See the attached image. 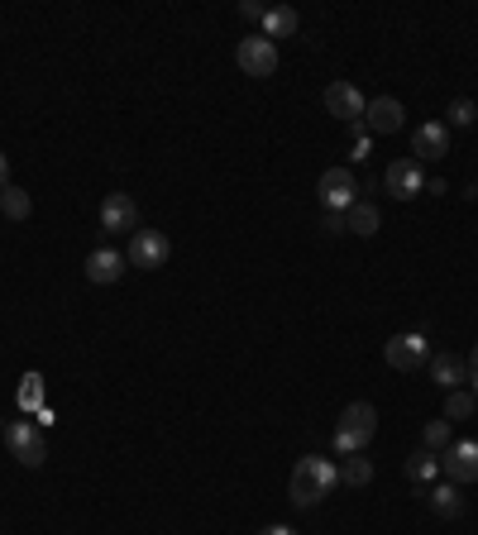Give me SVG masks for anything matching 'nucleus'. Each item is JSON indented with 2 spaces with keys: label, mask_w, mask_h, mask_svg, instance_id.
Returning a JSON list of instances; mask_svg holds the SVG:
<instances>
[{
  "label": "nucleus",
  "mask_w": 478,
  "mask_h": 535,
  "mask_svg": "<svg viewBox=\"0 0 478 535\" xmlns=\"http://www.w3.org/2000/svg\"><path fill=\"white\" fill-rule=\"evenodd\" d=\"M407 478H412L416 488H435V478H440V459H435V450H421L407 454Z\"/></svg>",
  "instance_id": "a211bd4d"
},
{
  "label": "nucleus",
  "mask_w": 478,
  "mask_h": 535,
  "mask_svg": "<svg viewBox=\"0 0 478 535\" xmlns=\"http://www.w3.org/2000/svg\"><path fill=\"white\" fill-rule=\"evenodd\" d=\"M402 120H407V110H402L397 96H378V101H369V110H364V129H369V134H392V129H402Z\"/></svg>",
  "instance_id": "4468645a"
},
{
  "label": "nucleus",
  "mask_w": 478,
  "mask_h": 535,
  "mask_svg": "<svg viewBox=\"0 0 478 535\" xmlns=\"http://www.w3.org/2000/svg\"><path fill=\"white\" fill-rule=\"evenodd\" d=\"M235 63H239V72H249V77H273V72H278V43L263 39V34H249V39H239Z\"/></svg>",
  "instance_id": "39448f33"
},
{
  "label": "nucleus",
  "mask_w": 478,
  "mask_h": 535,
  "mask_svg": "<svg viewBox=\"0 0 478 535\" xmlns=\"http://www.w3.org/2000/svg\"><path fill=\"white\" fill-rule=\"evenodd\" d=\"M445 153H450V125L426 120V125L412 129V158L416 163H435V158H445Z\"/></svg>",
  "instance_id": "9b49d317"
},
{
  "label": "nucleus",
  "mask_w": 478,
  "mask_h": 535,
  "mask_svg": "<svg viewBox=\"0 0 478 535\" xmlns=\"http://www.w3.org/2000/svg\"><path fill=\"white\" fill-rule=\"evenodd\" d=\"M431 512L440 516V521H459V516H464V488H459V483L431 488Z\"/></svg>",
  "instance_id": "f3484780"
},
{
  "label": "nucleus",
  "mask_w": 478,
  "mask_h": 535,
  "mask_svg": "<svg viewBox=\"0 0 478 535\" xmlns=\"http://www.w3.org/2000/svg\"><path fill=\"white\" fill-rule=\"evenodd\" d=\"M134 225H139V206H134V196L110 192L106 201H101V230H106V235H125V230H134Z\"/></svg>",
  "instance_id": "f8f14e48"
},
{
  "label": "nucleus",
  "mask_w": 478,
  "mask_h": 535,
  "mask_svg": "<svg viewBox=\"0 0 478 535\" xmlns=\"http://www.w3.org/2000/svg\"><path fill=\"white\" fill-rule=\"evenodd\" d=\"M340 483H345V488H369L373 464L364 459V454H345V459H340Z\"/></svg>",
  "instance_id": "aec40b11"
},
{
  "label": "nucleus",
  "mask_w": 478,
  "mask_h": 535,
  "mask_svg": "<svg viewBox=\"0 0 478 535\" xmlns=\"http://www.w3.org/2000/svg\"><path fill=\"white\" fill-rule=\"evenodd\" d=\"M321 225H326L330 235H345V215L340 211H321Z\"/></svg>",
  "instance_id": "bb28decb"
},
{
  "label": "nucleus",
  "mask_w": 478,
  "mask_h": 535,
  "mask_svg": "<svg viewBox=\"0 0 478 535\" xmlns=\"http://www.w3.org/2000/svg\"><path fill=\"white\" fill-rule=\"evenodd\" d=\"M0 211H5V220H29V215H34V201H29V192H20V187H5V192H0Z\"/></svg>",
  "instance_id": "4be33fe9"
},
{
  "label": "nucleus",
  "mask_w": 478,
  "mask_h": 535,
  "mask_svg": "<svg viewBox=\"0 0 478 535\" xmlns=\"http://www.w3.org/2000/svg\"><path fill=\"white\" fill-rule=\"evenodd\" d=\"M421 445H426V450H450V445H455V430H450V421H426V430H421Z\"/></svg>",
  "instance_id": "5701e85b"
},
{
  "label": "nucleus",
  "mask_w": 478,
  "mask_h": 535,
  "mask_svg": "<svg viewBox=\"0 0 478 535\" xmlns=\"http://www.w3.org/2000/svg\"><path fill=\"white\" fill-rule=\"evenodd\" d=\"M239 15H244V20H254V24H263L268 5H259V0H244V5H239Z\"/></svg>",
  "instance_id": "a878e982"
},
{
  "label": "nucleus",
  "mask_w": 478,
  "mask_h": 535,
  "mask_svg": "<svg viewBox=\"0 0 478 535\" xmlns=\"http://www.w3.org/2000/svg\"><path fill=\"white\" fill-rule=\"evenodd\" d=\"M373 435H378V411L369 402H349L335 421V454H364Z\"/></svg>",
  "instance_id": "f03ea898"
},
{
  "label": "nucleus",
  "mask_w": 478,
  "mask_h": 535,
  "mask_svg": "<svg viewBox=\"0 0 478 535\" xmlns=\"http://www.w3.org/2000/svg\"><path fill=\"white\" fill-rule=\"evenodd\" d=\"M5 445H10V454L20 459L24 469H39L48 459L44 426H39V421H10V426H5Z\"/></svg>",
  "instance_id": "7ed1b4c3"
},
{
  "label": "nucleus",
  "mask_w": 478,
  "mask_h": 535,
  "mask_svg": "<svg viewBox=\"0 0 478 535\" xmlns=\"http://www.w3.org/2000/svg\"><path fill=\"white\" fill-rule=\"evenodd\" d=\"M359 182H354V172L349 168H326L321 172V182H316V196H321V211H340L345 215L354 201H359Z\"/></svg>",
  "instance_id": "20e7f679"
},
{
  "label": "nucleus",
  "mask_w": 478,
  "mask_h": 535,
  "mask_svg": "<svg viewBox=\"0 0 478 535\" xmlns=\"http://www.w3.org/2000/svg\"><path fill=\"white\" fill-rule=\"evenodd\" d=\"M335 483H340V464H330L321 454H306V459H297V469L287 478V497H292V507L311 512Z\"/></svg>",
  "instance_id": "f257e3e1"
},
{
  "label": "nucleus",
  "mask_w": 478,
  "mask_h": 535,
  "mask_svg": "<svg viewBox=\"0 0 478 535\" xmlns=\"http://www.w3.org/2000/svg\"><path fill=\"white\" fill-rule=\"evenodd\" d=\"M10 187V163H5V153H0V192Z\"/></svg>",
  "instance_id": "c85d7f7f"
},
{
  "label": "nucleus",
  "mask_w": 478,
  "mask_h": 535,
  "mask_svg": "<svg viewBox=\"0 0 478 535\" xmlns=\"http://www.w3.org/2000/svg\"><path fill=\"white\" fill-rule=\"evenodd\" d=\"M259 535H297V531H292V526H263Z\"/></svg>",
  "instance_id": "c756f323"
},
{
  "label": "nucleus",
  "mask_w": 478,
  "mask_h": 535,
  "mask_svg": "<svg viewBox=\"0 0 478 535\" xmlns=\"http://www.w3.org/2000/svg\"><path fill=\"white\" fill-rule=\"evenodd\" d=\"M474 411H478V397L469 387H459V392L445 397V421H474Z\"/></svg>",
  "instance_id": "412c9836"
},
{
  "label": "nucleus",
  "mask_w": 478,
  "mask_h": 535,
  "mask_svg": "<svg viewBox=\"0 0 478 535\" xmlns=\"http://www.w3.org/2000/svg\"><path fill=\"white\" fill-rule=\"evenodd\" d=\"M326 110L335 115V120H345V125H359L364 110H369V101H364V91H359L354 82H330L326 86Z\"/></svg>",
  "instance_id": "1a4fd4ad"
},
{
  "label": "nucleus",
  "mask_w": 478,
  "mask_h": 535,
  "mask_svg": "<svg viewBox=\"0 0 478 535\" xmlns=\"http://www.w3.org/2000/svg\"><path fill=\"white\" fill-rule=\"evenodd\" d=\"M125 258H130V268H163L173 258V244L163 230H134Z\"/></svg>",
  "instance_id": "423d86ee"
},
{
  "label": "nucleus",
  "mask_w": 478,
  "mask_h": 535,
  "mask_svg": "<svg viewBox=\"0 0 478 535\" xmlns=\"http://www.w3.org/2000/svg\"><path fill=\"white\" fill-rule=\"evenodd\" d=\"M464 364H469V392L478 397V344L469 349V359H464Z\"/></svg>",
  "instance_id": "cd10ccee"
},
{
  "label": "nucleus",
  "mask_w": 478,
  "mask_h": 535,
  "mask_svg": "<svg viewBox=\"0 0 478 535\" xmlns=\"http://www.w3.org/2000/svg\"><path fill=\"white\" fill-rule=\"evenodd\" d=\"M39 402H44V378H39V373H24L20 407H39Z\"/></svg>",
  "instance_id": "393cba45"
},
{
  "label": "nucleus",
  "mask_w": 478,
  "mask_h": 535,
  "mask_svg": "<svg viewBox=\"0 0 478 535\" xmlns=\"http://www.w3.org/2000/svg\"><path fill=\"white\" fill-rule=\"evenodd\" d=\"M440 469L450 473V483H459V488L478 483V440H455L440 459Z\"/></svg>",
  "instance_id": "9d476101"
},
{
  "label": "nucleus",
  "mask_w": 478,
  "mask_h": 535,
  "mask_svg": "<svg viewBox=\"0 0 478 535\" xmlns=\"http://www.w3.org/2000/svg\"><path fill=\"white\" fill-rule=\"evenodd\" d=\"M383 187L392 192V201H412V196L426 192V172L416 158H397L388 172H383Z\"/></svg>",
  "instance_id": "6e6552de"
},
{
  "label": "nucleus",
  "mask_w": 478,
  "mask_h": 535,
  "mask_svg": "<svg viewBox=\"0 0 478 535\" xmlns=\"http://www.w3.org/2000/svg\"><path fill=\"white\" fill-rule=\"evenodd\" d=\"M445 115H450V125H455V129H469L478 120V106L459 96V101H450V110H445Z\"/></svg>",
  "instance_id": "b1692460"
},
{
  "label": "nucleus",
  "mask_w": 478,
  "mask_h": 535,
  "mask_svg": "<svg viewBox=\"0 0 478 535\" xmlns=\"http://www.w3.org/2000/svg\"><path fill=\"white\" fill-rule=\"evenodd\" d=\"M431 383L445 387V392H459V387L469 383V364H464V354H450V349L431 354Z\"/></svg>",
  "instance_id": "ddd939ff"
},
{
  "label": "nucleus",
  "mask_w": 478,
  "mask_h": 535,
  "mask_svg": "<svg viewBox=\"0 0 478 535\" xmlns=\"http://www.w3.org/2000/svg\"><path fill=\"white\" fill-rule=\"evenodd\" d=\"M125 278V254H115V249H96L87 254V282L96 287H110V282Z\"/></svg>",
  "instance_id": "2eb2a0df"
},
{
  "label": "nucleus",
  "mask_w": 478,
  "mask_h": 535,
  "mask_svg": "<svg viewBox=\"0 0 478 535\" xmlns=\"http://www.w3.org/2000/svg\"><path fill=\"white\" fill-rule=\"evenodd\" d=\"M297 10L292 5H273L268 15H263V39H292L297 34Z\"/></svg>",
  "instance_id": "6ab92c4d"
},
{
  "label": "nucleus",
  "mask_w": 478,
  "mask_h": 535,
  "mask_svg": "<svg viewBox=\"0 0 478 535\" xmlns=\"http://www.w3.org/2000/svg\"><path fill=\"white\" fill-rule=\"evenodd\" d=\"M345 230H354L359 239L378 235V230H383V211H378L373 201H354V206L345 211Z\"/></svg>",
  "instance_id": "dca6fc26"
},
{
  "label": "nucleus",
  "mask_w": 478,
  "mask_h": 535,
  "mask_svg": "<svg viewBox=\"0 0 478 535\" xmlns=\"http://www.w3.org/2000/svg\"><path fill=\"white\" fill-rule=\"evenodd\" d=\"M383 359H388L397 373H416V368L431 364V340H426V335H392Z\"/></svg>",
  "instance_id": "0eeeda50"
}]
</instances>
